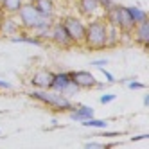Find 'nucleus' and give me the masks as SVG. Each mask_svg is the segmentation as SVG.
<instances>
[{
	"label": "nucleus",
	"instance_id": "16",
	"mask_svg": "<svg viewBox=\"0 0 149 149\" xmlns=\"http://www.w3.org/2000/svg\"><path fill=\"white\" fill-rule=\"evenodd\" d=\"M77 7L83 15H95L99 11L97 0H77Z\"/></svg>",
	"mask_w": 149,
	"mask_h": 149
},
{
	"label": "nucleus",
	"instance_id": "6",
	"mask_svg": "<svg viewBox=\"0 0 149 149\" xmlns=\"http://www.w3.org/2000/svg\"><path fill=\"white\" fill-rule=\"evenodd\" d=\"M22 33V25H20L13 16L9 15H2V20H0V36L11 38L15 34Z\"/></svg>",
	"mask_w": 149,
	"mask_h": 149
},
{
	"label": "nucleus",
	"instance_id": "15",
	"mask_svg": "<svg viewBox=\"0 0 149 149\" xmlns=\"http://www.w3.org/2000/svg\"><path fill=\"white\" fill-rule=\"evenodd\" d=\"M41 16H54V0H33Z\"/></svg>",
	"mask_w": 149,
	"mask_h": 149
},
{
	"label": "nucleus",
	"instance_id": "12",
	"mask_svg": "<svg viewBox=\"0 0 149 149\" xmlns=\"http://www.w3.org/2000/svg\"><path fill=\"white\" fill-rule=\"evenodd\" d=\"M24 0H0V15H9L13 16L20 11Z\"/></svg>",
	"mask_w": 149,
	"mask_h": 149
},
{
	"label": "nucleus",
	"instance_id": "9",
	"mask_svg": "<svg viewBox=\"0 0 149 149\" xmlns=\"http://www.w3.org/2000/svg\"><path fill=\"white\" fill-rule=\"evenodd\" d=\"M52 77H54V74L49 72V70H38L33 79H31V84L36 86L38 90H49L50 88V83H52Z\"/></svg>",
	"mask_w": 149,
	"mask_h": 149
},
{
	"label": "nucleus",
	"instance_id": "27",
	"mask_svg": "<svg viewBox=\"0 0 149 149\" xmlns=\"http://www.w3.org/2000/svg\"><path fill=\"white\" fill-rule=\"evenodd\" d=\"M147 138V133H144V135H136V136H133L131 138V142H138V140H146Z\"/></svg>",
	"mask_w": 149,
	"mask_h": 149
},
{
	"label": "nucleus",
	"instance_id": "3",
	"mask_svg": "<svg viewBox=\"0 0 149 149\" xmlns=\"http://www.w3.org/2000/svg\"><path fill=\"white\" fill-rule=\"evenodd\" d=\"M16 16H18V24L22 25V29H25V31H33L38 25L40 18H41L40 11L34 7L33 2H24L22 7H20V11L16 13Z\"/></svg>",
	"mask_w": 149,
	"mask_h": 149
},
{
	"label": "nucleus",
	"instance_id": "22",
	"mask_svg": "<svg viewBox=\"0 0 149 149\" xmlns=\"http://www.w3.org/2000/svg\"><path fill=\"white\" fill-rule=\"evenodd\" d=\"M127 88H131V90H142V88H146V83L131 81V83H127Z\"/></svg>",
	"mask_w": 149,
	"mask_h": 149
},
{
	"label": "nucleus",
	"instance_id": "4",
	"mask_svg": "<svg viewBox=\"0 0 149 149\" xmlns=\"http://www.w3.org/2000/svg\"><path fill=\"white\" fill-rule=\"evenodd\" d=\"M49 38L54 41L56 45H59V47H72L74 45L70 36H68V33H67V29L63 27L61 22H56V24L50 25V36Z\"/></svg>",
	"mask_w": 149,
	"mask_h": 149
},
{
	"label": "nucleus",
	"instance_id": "28",
	"mask_svg": "<svg viewBox=\"0 0 149 149\" xmlns=\"http://www.w3.org/2000/svg\"><path fill=\"white\" fill-rule=\"evenodd\" d=\"M144 106H146V108L149 106V95H147V93L144 95Z\"/></svg>",
	"mask_w": 149,
	"mask_h": 149
},
{
	"label": "nucleus",
	"instance_id": "23",
	"mask_svg": "<svg viewBox=\"0 0 149 149\" xmlns=\"http://www.w3.org/2000/svg\"><path fill=\"white\" fill-rule=\"evenodd\" d=\"M99 101H101V104H110V102L115 101V95H113V93H104Z\"/></svg>",
	"mask_w": 149,
	"mask_h": 149
},
{
	"label": "nucleus",
	"instance_id": "29",
	"mask_svg": "<svg viewBox=\"0 0 149 149\" xmlns=\"http://www.w3.org/2000/svg\"><path fill=\"white\" fill-rule=\"evenodd\" d=\"M0 20H2V15H0Z\"/></svg>",
	"mask_w": 149,
	"mask_h": 149
},
{
	"label": "nucleus",
	"instance_id": "14",
	"mask_svg": "<svg viewBox=\"0 0 149 149\" xmlns=\"http://www.w3.org/2000/svg\"><path fill=\"white\" fill-rule=\"evenodd\" d=\"M70 81V74L68 72H59V74H54V77H52V83H50V88L52 92H61L65 88V84Z\"/></svg>",
	"mask_w": 149,
	"mask_h": 149
},
{
	"label": "nucleus",
	"instance_id": "7",
	"mask_svg": "<svg viewBox=\"0 0 149 149\" xmlns=\"http://www.w3.org/2000/svg\"><path fill=\"white\" fill-rule=\"evenodd\" d=\"M70 79L77 84L79 88H93L97 84V79H95L88 70H77V72H68Z\"/></svg>",
	"mask_w": 149,
	"mask_h": 149
},
{
	"label": "nucleus",
	"instance_id": "21",
	"mask_svg": "<svg viewBox=\"0 0 149 149\" xmlns=\"http://www.w3.org/2000/svg\"><path fill=\"white\" fill-rule=\"evenodd\" d=\"M97 4H99V9H102L104 13H106V11H110V9L115 6L113 0H97Z\"/></svg>",
	"mask_w": 149,
	"mask_h": 149
},
{
	"label": "nucleus",
	"instance_id": "20",
	"mask_svg": "<svg viewBox=\"0 0 149 149\" xmlns=\"http://www.w3.org/2000/svg\"><path fill=\"white\" fill-rule=\"evenodd\" d=\"M113 144H102V142H88L84 149H110Z\"/></svg>",
	"mask_w": 149,
	"mask_h": 149
},
{
	"label": "nucleus",
	"instance_id": "11",
	"mask_svg": "<svg viewBox=\"0 0 149 149\" xmlns=\"http://www.w3.org/2000/svg\"><path fill=\"white\" fill-rule=\"evenodd\" d=\"M133 33H135V40L138 41V43L147 47V41H149V22H147V20L136 24L135 29H133Z\"/></svg>",
	"mask_w": 149,
	"mask_h": 149
},
{
	"label": "nucleus",
	"instance_id": "25",
	"mask_svg": "<svg viewBox=\"0 0 149 149\" xmlns=\"http://www.w3.org/2000/svg\"><path fill=\"white\" fill-rule=\"evenodd\" d=\"M92 65L93 67H106V65H108V59H93Z\"/></svg>",
	"mask_w": 149,
	"mask_h": 149
},
{
	"label": "nucleus",
	"instance_id": "13",
	"mask_svg": "<svg viewBox=\"0 0 149 149\" xmlns=\"http://www.w3.org/2000/svg\"><path fill=\"white\" fill-rule=\"evenodd\" d=\"M93 115H95L93 108H90V106H79V108H74L72 110L70 119L83 122V120H86V119H93Z\"/></svg>",
	"mask_w": 149,
	"mask_h": 149
},
{
	"label": "nucleus",
	"instance_id": "10",
	"mask_svg": "<svg viewBox=\"0 0 149 149\" xmlns=\"http://www.w3.org/2000/svg\"><path fill=\"white\" fill-rule=\"evenodd\" d=\"M49 106H52V108H56L59 111H68V110L72 111L74 110V104L70 102V99L65 97V95H61V93H58V92L50 93V102H49Z\"/></svg>",
	"mask_w": 149,
	"mask_h": 149
},
{
	"label": "nucleus",
	"instance_id": "24",
	"mask_svg": "<svg viewBox=\"0 0 149 149\" xmlns=\"http://www.w3.org/2000/svg\"><path fill=\"white\" fill-rule=\"evenodd\" d=\"M99 70H101V74H104V77H106V79H108V83H115V81H117V79H115V77H113V76H111V74H110L108 70H106V68H102V67H99Z\"/></svg>",
	"mask_w": 149,
	"mask_h": 149
},
{
	"label": "nucleus",
	"instance_id": "18",
	"mask_svg": "<svg viewBox=\"0 0 149 149\" xmlns=\"http://www.w3.org/2000/svg\"><path fill=\"white\" fill-rule=\"evenodd\" d=\"M79 90H81V88H79L77 84L74 83L72 79H70V81H68V83L65 84V88H63V90H61L59 93H61V95H65V97H72V95H76V93H77Z\"/></svg>",
	"mask_w": 149,
	"mask_h": 149
},
{
	"label": "nucleus",
	"instance_id": "17",
	"mask_svg": "<svg viewBox=\"0 0 149 149\" xmlns=\"http://www.w3.org/2000/svg\"><path fill=\"white\" fill-rule=\"evenodd\" d=\"M127 11H130V15H131L135 24H140V22H144V20H147V13L144 11V9L136 7V6H127Z\"/></svg>",
	"mask_w": 149,
	"mask_h": 149
},
{
	"label": "nucleus",
	"instance_id": "26",
	"mask_svg": "<svg viewBox=\"0 0 149 149\" xmlns=\"http://www.w3.org/2000/svg\"><path fill=\"white\" fill-rule=\"evenodd\" d=\"M0 88H4V90H11V88H13V84H11V83H7V81H4V79H0Z\"/></svg>",
	"mask_w": 149,
	"mask_h": 149
},
{
	"label": "nucleus",
	"instance_id": "2",
	"mask_svg": "<svg viewBox=\"0 0 149 149\" xmlns=\"http://www.w3.org/2000/svg\"><path fill=\"white\" fill-rule=\"evenodd\" d=\"M61 24L63 27L67 29V33L72 40V43L74 45H83L84 43V33H86V24L83 22L81 18L77 16H65L61 20Z\"/></svg>",
	"mask_w": 149,
	"mask_h": 149
},
{
	"label": "nucleus",
	"instance_id": "1",
	"mask_svg": "<svg viewBox=\"0 0 149 149\" xmlns=\"http://www.w3.org/2000/svg\"><path fill=\"white\" fill-rule=\"evenodd\" d=\"M106 41V20L95 18L90 24H86V33H84V43L90 50H101L104 49Z\"/></svg>",
	"mask_w": 149,
	"mask_h": 149
},
{
	"label": "nucleus",
	"instance_id": "5",
	"mask_svg": "<svg viewBox=\"0 0 149 149\" xmlns=\"http://www.w3.org/2000/svg\"><path fill=\"white\" fill-rule=\"evenodd\" d=\"M135 25L136 24L133 22L127 7L126 6H117V27H119L124 34H130V33H133Z\"/></svg>",
	"mask_w": 149,
	"mask_h": 149
},
{
	"label": "nucleus",
	"instance_id": "8",
	"mask_svg": "<svg viewBox=\"0 0 149 149\" xmlns=\"http://www.w3.org/2000/svg\"><path fill=\"white\" fill-rule=\"evenodd\" d=\"M120 38H122V31L113 25V24H108L106 22V41H104V49H113L120 43Z\"/></svg>",
	"mask_w": 149,
	"mask_h": 149
},
{
	"label": "nucleus",
	"instance_id": "19",
	"mask_svg": "<svg viewBox=\"0 0 149 149\" xmlns=\"http://www.w3.org/2000/svg\"><path fill=\"white\" fill-rule=\"evenodd\" d=\"M83 126L84 127H93V130H104V127L108 126V122L97 120V119H86V120H83Z\"/></svg>",
	"mask_w": 149,
	"mask_h": 149
}]
</instances>
